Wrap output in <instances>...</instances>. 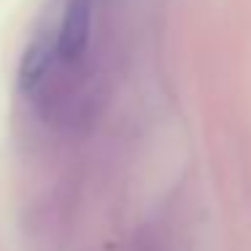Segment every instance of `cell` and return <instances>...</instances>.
Wrapping results in <instances>:
<instances>
[{
  "label": "cell",
  "instance_id": "2",
  "mask_svg": "<svg viewBox=\"0 0 251 251\" xmlns=\"http://www.w3.org/2000/svg\"><path fill=\"white\" fill-rule=\"evenodd\" d=\"M57 57V38H46V35H38L27 44L22 54V62H19V71H17V81L22 92H33L38 89V84L46 78L51 62Z\"/></svg>",
  "mask_w": 251,
  "mask_h": 251
},
{
  "label": "cell",
  "instance_id": "1",
  "mask_svg": "<svg viewBox=\"0 0 251 251\" xmlns=\"http://www.w3.org/2000/svg\"><path fill=\"white\" fill-rule=\"evenodd\" d=\"M92 3L95 0H65L60 33H57V57L73 62L87 51L92 35Z\"/></svg>",
  "mask_w": 251,
  "mask_h": 251
}]
</instances>
